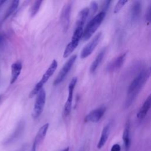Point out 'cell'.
<instances>
[{
  "mask_svg": "<svg viewBox=\"0 0 151 151\" xmlns=\"http://www.w3.org/2000/svg\"><path fill=\"white\" fill-rule=\"evenodd\" d=\"M46 94L44 89L41 88L37 94L36 100L33 108L32 117L33 119H37L43 111L45 103Z\"/></svg>",
  "mask_w": 151,
  "mask_h": 151,
  "instance_id": "5",
  "label": "cell"
},
{
  "mask_svg": "<svg viewBox=\"0 0 151 151\" xmlns=\"http://www.w3.org/2000/svg\"><path fill=\"white\" fill-rule=\"evenodd\" d=\"M27 146L26 145H24L21 148H19L18 150H17L16 151H25L27 150Z\"/></svg>",
  "mask_w": 151,
  "mask_h": 151,
  "instance_id": "29",
  "label": "cell"
},
{
  "mask_svg": "<svg viewBox=\"0 0 151 151\" xmlns=\"http://www.w3.org/2000/svg\"><path fill=\"white\" fill-rule=\"evenodd\" d=\"M6 2V1H0V7Z\"/></svg>",
  "mask_w": 151,
  "mask_h": 151,
  "instance_id": "30",
  "label": "cell"
},
{
  "mask_svg": "<svg viewBox=\"0 0 151 151\" xmlns=\"http://www.w3.org/2000/svg\"><path fill=\"white\" fill-rule=\"evenodd\" d=\"M62 151H69V147H66L65 149H64Z\"/></svg>",
  "mask_w": 151,
  "mask_h": 151,
  "instance_id": "31",
  "label": "cell"
},
{
  "mask_svg": "<svg viewBox=\"0 0 151 151\" xmlns=\"http://www.w3.org/2000/svg\"><path fill=\"white\" fill-rule=\"evenodd\" d=\"M89 15V8L86 7L82 9L78 13L75 28H83L86 19Z\"/></svg>",
  "mask_w": 151,
  "mask_h": 151,
  "instance_id": "14",
  "label": "cell"
},
{
  "mask_svg": "<svg viewBox=\"0 0 151 151\" xmlns=\"http://www.w3.org/2000/svg\"><path fill=\"white\" fill-rule=\"evenodd\" d=\"M83 32V28H75L72 36L71 40L66 46L64 53L63 57L67 58L74 51V50L78 46L79 41L82 38Z\"/></svg>",
  "mask_w": 151,
  "mask_h": 151,
  "instance_id": "4",
  "label": "cell"
},
{
  "mask_svg": "<svg viewBox=\"0 0 151 151\" xmlns=\"http://www.w3.org/2000/svg\"><path fill=\"white\" fill-rule=\"evenodd\" d=\"M124 147L126 150H127L130 145V121L127 120L126 123L124 132L122 136Z\"/></svg>",
  "mask_w": 151,
  "mask_h": 151,
  "instance_id": "19",
  "label": "cell"
},
{
  "mask_svg": "<svg viewBox=\"0 0 151 151\" xmlns=\"http://www.w3.org/2000/svg\"><path fill=\"white\" fill-rule=\"evenodd\" d=\"M101 37V32H98L91 40L84 46V47L81 50L80 54L81 58H85L89 56L94 51L97 44H99Z\"/></svg>",
  "mask_w": 151,
  "mask_h": 151,
  "instance_id": "8",
  "label": "cell"
},
{
  "mask_svg": "<svg viewBox=\"0 0 151 151\" xmlns=\"http://www.w3.org/2000/svg\"><path fill=\"white\" fill-rule=\"evenodd\" d=\"M111 2V1H105L103 2V4L102 5V11L106 12L107 10L108 9L110 3Z\"/></svg>",
  "mask_w": 151,
  "mask_h": 151,
  "instance_id": "25",
  "label": "cell"
},
{
  "mask_svg": "<svg viewBox=\"0 0 151 151\" xmlns=\"http://www.w3.org/2000/svg\"><path fill=\"white\" fill-rule=\"evenodd\" d=\"M141 3L139 1H134L130 9V19L132 22H136L139 18L141 14Z\"/></svg>",
  "mask_w": 151,
  "mask_h": 151,
  "instance_id": "12",
  "label": "cell"
},
{
  "mask_svg": "<svg viewBox=\"0 0 151 151\" xmlns=\"http://www.w3.org/2000/svg\"><path fill=\"white\" fill-rule=\"evenodd\" d=\"M98 9V4L96 1H92L90 3V6L89 8V12H91V14L94 15Z\"/></svg>",
  "mask_w": 151,
  "mask_h": 151,
  "instance_id": "24",
  "label": "cell"
},
{
  "mask_svg": "<svg viewBox=\"0 0 151 151\" xmlns=\"http://www.w3.org/2000/svg\"><path fill=\"white\" fill-rule=\"evenodd\" d=\"M150 76V70L146 69L142 70L137 76L132 80L130 84L128 90V97L126 99V106L128 107L130 106L133 100L136 97L137 94L140 92L141 88L146 83Z\"/></svg>",
  "mask_w": 151,
  "mask_h": 151,
  "instance_id": "1",
  "label": "cell"
},
{
  "mask_svg": "<svg viewBox=\"0 0 151 151\" xmlns=\"http://www.w3.org/2000/svg\"><path fill=\"white\" fill-rule=\"evenodd\" d=\"M77 81V78L74 77L70 81L68 84V95L67 100L65 103L64 107V115L65 117H67L71 112V105L73 98V91L74 87L76 85Z\"/></svg>",
  "mask_w": 151,
  "mask_h": 151,
  "instance_id": "9",
  "label": "cell"
},
{
  "mask_svg": "<svg viewBox=\"0 0 151 151\" xmlns=\"http://www.w3.org/2000/svg\"><path fill=\"white\" fill-rule=\"evenodd\" d=\"M1 97H2V96L0 95V100H1Z\"/></svg>",
  "mask_w": 151,
  "mask_h": 151,
  "instance_id": "32",
  "label": "cell"
},
{
  "mask_svg": "<svg viewBox=\"0 0 151 151\" xmlns=\"http://www.w3.org/2000/svg\"><path fill=\"white\" fill-rule=\"evenodd\" d=\"M49 127V123H45L42 126H41L38 130L32 143V146L30 151H37L38 147L43 141L45 137L46 133L48 131Z\"/></svg>",
  "mask_w": 151,
  "mask_h": 151,
  "instance_id": "10",
  "label": "cell"
},
{
  "mask_svg": "<svg viewBox=\"0 0 151 151\" xmlns=\"http://www.w3.org/2000/svg\"><path fill=\"white\" fill-rule=\"evenodd\" d=\"M127 2H128L127 0H120V1H119L117 2V4H116V5L114 7L113 12L114 14L118 13L121 10V9L124 6V5L126 4V3H127Z\"/></svg>",
  "mask_w": 151,
  "mask_h": 151,
  "instance_id": "23",
  "label": "cell"
},
{
  "mask_svg": "<svg viewBox=\"0 0 151 151\" xmlns=\"http://www.w3.org/2000/svg\"><path fill=\"white\" fill-rule=\"evenodd\" d=\"M150 11H151V7L150 5L148 7L147 10L146 12V20L148 24L150 23Z\"/></svg>",
  "mask_w": 151,
  "mask_h": 151,
  "instance_id": "26",
  "label": "cell"
},
{
  "mask_svg": "<svg viewBox=\"0 0 151 151\" xmlns=\"http://www.w3.org/2000/svg\"><path fill=\"white\" fill-rule=\"evenodd\" d=\"M58 66V63L57 61L55 60H53L51 62V64L50 65L48 69L46 70V71L43 74L42 77L40 79V80L35 84L34 88L32 90V91L30 92L29 94V97L32 98L34 96L37 95V93L39 92V91L42 88L43 86L47 82V81L49 80V78L51 77V76L54 73L55 70L57 69V67Z\"/></svg>",
  "mask_w": 151,
  "mask_h": 151,
  "instance_id": "3",
  "label": "cell"
},
{
  "mask_svg": "<svg viewBox=\"0 0 151 151\" xmlns=\"http://www.w3.org/2000/svg\"><path fill=\"white\" fill-rule=\"evenodd\" d=\"M126 53H123L115 58L107 67V70L109 71H113L120 68L123 64L126 58Z\"/></svg>",
  "mask_w": 151,
  "mask_h": 151,
  "instance_id": "16",
  "label": "cell"
},
{
  "mask_svg": "<svg viewBox=\"0 0 151 151\" xmlns=\"http://www.w3.org/2000/svg\"><path fill=\"white\" fill-rule=\"evenodd\" d=\"M77 58V55L74 54L70 57V58L67 61V62L64 64L63 68L60 71L59 73L58 74L57 76L55 78L53 84L54 86H57L58 84H60L61 81H63V80L65 78V77L67 76V74L72 68L73 64H74Z\"/></svg>",
  "mask_w": 151,
  "mask_h": 151,
  "instance_id": "6",
  "label": "cell"
},
{
  "mask_svg": "<svg viewBox=\"0 0 151 151\" xmlns=\"http://www.w3.org/2000/svg\"><path fill=\"white\" fill-rule=\"evenodd\" d=\"M22 68V64L20 61H17L11 65V77L10 80V84H14L16 81L21 72Z\"/></svg>",
  "mask_w": 151,
  "mask_h": 151,
  "instance_id": "13",
  "label": "cell"
},
{
  "mask_svg": "<svg viewBox=\"0 0 151 151\" xmlns=\"http://www.w3.org/2000/svg\"><path fill=\"white\" fill-rule=\"evenodd\" d=\"M19 3V1H17V0L12 1V4H11L10 6L8 8V10L6 11V12L5 14V17L4 18V20L6 19V18H8L11 14H12L14 12V11L17 9Z\"/></svg>",
  "mask_w": 151,
  "mask_h": 151,
  "instance_id": "21",
  "label": "cell"
},
{
  "mask_svg": "<svg viewBox=\"0 0 151 151\" xmlns=\"http://www.w3.org/2000/svg\"><path fill=\"white\" fill-rule=\"evenodd\" d=\"M24 123H23V122H20L18 124L15 131L14 132V133L10 136V137H9L8 139H7L5 141L4 145H9L11 143H13L14 142H15L16 140H17L18 138L22 134L24 130Z\"/></svg>",
  "mask_w": 151,
  "mask_h": 151,
  "instance_id": "15",
  "label": "cell"
},
{
  "mask_svg": "<svg viewBox=\"0 0 151 151\" xmlns=\"http://www.w3.org/2000/svg\"><path fill=\"white\" fill-rule=\"evenodd\" d=\"M106 12L101 11L96 16H94L88 22L84 30H83L82 40L83 41L88 40L96 31L106 17Z\"/></svg>",
  "mask_w": 151,
  "mask_h": 151,
  "instance_id": "2",
  "label": "cell"
},
{
  "mask_svg": "<svg viewBox=\"0 0 151 151\" xmlns=\"http://www.w3.org/2000/svg\"><path fill=\"white\" fill-rule=\"evenodd\" d=\"M72 2H67L65 4L60 14V22L62 25L64 31H67L68 30L69 24H70V14L71 11Z\"/></svg>",
  "mask_w": 151,
  "mask_h": 151,
  "instance_id": "7",
  "label": "cell"
},
{
  "mask_svg": "<svg viewBox=\"0 0 151 151\" xmlns=\"http://www.w3.org/2000/svg\"><path fill=\"white\" fill-rule=\"evenodd\" d=\"M5 42V35L2 32H0V49Z\"/></svg>",
  "mask_w": 151,
  "mask_h": 151,
  "instance_id": "27",
  "label": "cell"
},
{
  "mask_svg": "<svg viewBox=\"0 0 151 151\" xmlns=\"http://www.w3.org/2000/svg\"><path fill=\"white\" fill-rule=\"evenodd\" d=\"M42 1H36L34 2L30 9V15L31 17H34L38 12Z\"/></svg>",
  "mask_w": 151,
  "mask_h": 151,
  "instance_id": "22",
  "label": "cell"
},
{
  "mask_svg": "<svg viewBox=\"0 0 151 151\" xmlns=\"http://www.w3.org/2000/svg\"><path fill=\"white\" fill-rule=\"evenodd\" d=\"M110 131V124H107L103 129L100 140L97 144V148L101 149L106 143Z\"/></svg>",
  "mask_w": 151,
  "mask_h": 151,
  "instance_id": "18",
  "label": "cell"
},
{
  "mask_svg": "<svg viewBox=\"0 0 151 151\" xmlns=\"http://www.w3.org/2000/svg\"><path fill=\"white\" fill-rule=\"evenodd\" d=\"M106 110V107L102 106L92 110L85 117L84 122L93 123L99 122L104 115Z\"/></svg>",
  "mask_w": 151,
  "mask_h": 151,
  "instance_id": "11",
  "label": "cell"
},
{
  "mask_svg": "<svg viewBox=\"0 0 151 151\" xmlns=\"http://www.w3.org/2000/svg\"><path fill=\"white\" fill-rule=\"evenodd\" d=\"M150 100L151 97L150 95H149L143 103L142 106L140 109L138 113L137 114V117L138 119L142 120L147 114L150 107Z\"/></svg>",
  "mask_w": 151,
  "mask_h": 151,
  "instance_id": "17",
  "label": "cell"
},
{
  "mask_svg": "<svg viewBox=\"0 0 151 151\" xmlns=\"http://www.w3.org/2000/svg\"><path fill=\"white\" fill-rule=\"evenodd\" d=\"M105 51H106V49L103 48L98 54V55L96 56L95 60L92 63V64L91 65V67H90V71L91 73H94L96 70V69L99 67V64L101 62V61H102V60H103V57L104 56Z\"/></svg>",
  "mask_w": 151,
  "mask_h": 151,
  "instance_id": "20",
  "label": "cell"
},
{
  "mask_svg": "<svg viewBox=\"0 0 151 151\" xmlns=\"http://www.w3.org/2000/svg\"><path fill=\"white\" fill-rule=\"evenodd\" d=\"M120 146L119 144H115L111 147L110 151H120Z\"/></svg>",
  "mask_w": 151,
  "mask_h": 151,
  "instance_id": "28",
  "label": "cell"
}]
</instances>
